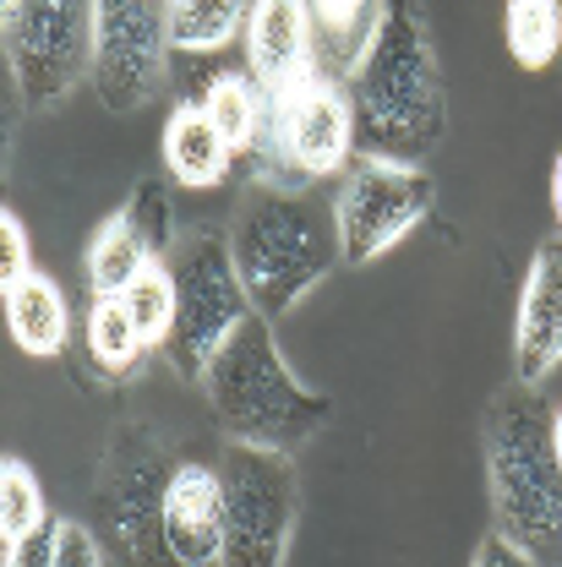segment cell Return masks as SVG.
Segmentation results:
<instances>
[{"instance_id": "83f0119b", "label": "cell", "mask_w": 562, "mask_h": 567, "mask_svg": "<svg viewBox=\"0 0 562 567\" xmlns=\"http://www.w3.org/2000/svg\"><path fill=\"white\" fill-rule=\"evenodd\" d=\"M6 567H55V524L17 540V546H6Z\"/></svg>"}, {"instance_id": "4316f807", "label": "cell", "mask_w": 562, "mask_h": 567, "mask_svg": "<svg viewBox=\"0 0 562 567\" xmlns=\"http://www.w3.org/2000/svg\"><path fill=\"white\" fill-rule=\"evenodd\" d=\"M470 567H541L513 535H502V529H492L487 540H481V551H476V563Z\"/></svg>"}, {"instance_id": "7402d4cb", "label": "cell", "mask_w": 562, "mask_h": 567, "mask_svg": "<svg viewBox=\"0 0 562 567\" xmlns=\"http://www.w3.org/2000/svg\"><path fill=\"white\" fill-rule=\"evenodd\" d=\"M121 306H126V317L137 322L147 350H164L170 333H175V274H170V262H153V268L121 295Z\"/></svg>"}, {"instance_id": "ba28073f", "label": "cell", "mask_w": 562, "mask_h": 567, "mask_svg": "<svg viewBox=\"0 0 562 567\" xmlns=\"http://www.w3.org/2000/svg\"><path fill=\"white\" fill-rule=\"evenodd\" d=\"M6 66L22 104H61L93 76L99 55V0H0Z\"/></svg>"}, {"instance_id": "ac0fdd59", "label": "cell", "mask_w": 562, "mask_h": 567, "mask_svg": "<svg viewBox=\"0 0 562 567\" xmlns=\"http://www.w3.org/2000/svg\"><path fill=\"white\" fill-rule=\"evenodd\" d=\"M82 350L88 365L104 377V382H126L147 354V339L137 333V322L126 317L121 300L110 295H88V311H82Z\"/></svg>"}, {"instance_id": "2e32d148", "label": "cell", "mask_w": 562, "mask_h": 567, "mask_svg": "<svg viewBox=\"0 0 562 567\" xmlns=\"http://www.w3.org/2000/svg\"><path fill=\"white\" fill-rule=\"evenodd\" d=\"M6 333L33 360H50L71 344V300L50 274H28L6 289Z\"/></svg>"}, {"instance_id": "d4e9b609", "label": "cell", "mask_w": 562, "mask_h": 567, "mask_svg": "<svg viewBox=\"0 0 562 567\" xmlns=\"http://www.w3.org/2000/svg\"><path fill=\"white\" fill-rule=\"evenodd\" d=\"M55 567H104V540L88 524L61 518L55 524Z\"/></svg>"}, {"instance_id": "277c9868", "label": "cell", "mask_w": 562, "mask_h": 567, "mask_svg": "<svg viewBox=\"0 0 562 567\" xmlns=\"http://www.w3.org/2000/svg\"><path fill=\"white\" fill-rule=\"evenodd\" d=\"M203 393H208V410L224 442L274 447V453L306 447L334 415V404L289 371L268 317H252L213 354V365L203 371Z\"/></svg>"}, {"instance_id": "30bf717a", "label": "cell", "mask_w": 562, "mask_h": 567, "mask_svg": "<svg viewBox=\"0 0 562 567\" xmlns=\"http://www.w3.org/2000/svg\"><path fill=\"white\" fill-rule=\"evenodd\" d=\"M431 203H437V186L421 164L355 158V169L345 175V186L334 197L345 268H366V262L388 257L399 240H410V229L426 224Z\"/></svg>"}, {"instance_id": "9c48e42d", "label": "cell", "mask_w": 562, "mask_h": 567, "mask_svg": "<svg viewBox=\"0 0 562 567\" xmlns=\"http://www.w3.org/2000/svg\"><path fill=\"white\" fill-rule=\"evenodd\" d=\"M218 481H224V567H284L300 518V481L289 453L224 442Z\"/></svg>"}, {"instance_id": "4fadbf2b", "label": "cell", "mask_w": 562, "mask_h": 567, "mask_svg": "<svg viewBox=\"0 0 562 567\" xmlns=\"http://www.w3.org/2000/svg\"><path fill=\"white\" fill-rule=\"evenodd\" d=\"M562 365V235L530 257L519 322H513V377L541 388Z\"/></svg>"}, {"instance_id": "cb8c5ba5", "label": "cell", "mask_w": 562, "mask_h": 567, "mask_svg": "<svg viewBox=\"0 0 562 567\" xmlns=\"http://www.w3.org/2000/svg\"><path fill=\"white\" fill-rule=\"evenodd\" d=\"M121 213H126V224H132L142 240H147V251H153L159 262L175 251V240H181V235H175V203H170V186H164L159 175L137 181Z\"/></svg>"}, {"instance_id": "5b68a950", "label": "cell", "mask_w": 562, "mask_h": 567, "mask_svg": "<svg viewBox=\"0 0 562 567\" xmlns=\"http://www.w3.org/2000/svg\"><path fill=\"white\" fill-rule=\"evenodd\" d=\"M487 481L497 529L535 563L562 557V464L552 447V404L541 388H502L487 415Z\"/></svg>"}, {"instance_id": "52a82bcc", "label": "cell", "mask_w": 562, "mask_h": 567, "mask_svg": "<svg viewBox=\"0 0 562 567\" xmlns=\"http://www.w3.org/2000/svg\"><path fill=\"white\" fill-rule=\"evenodd\" d=\"M360 158L355 147V104L339 76H311L306 87L274 99L268 132L252 153L257 181L311 192L323 181H345Z\"/></svg>"}, {"instance_id": "8992f818", "label": "cell", "mask_w": 562, "mask_h": 567, "mask_svg": "<svg viewBox=\"0 0 562 567\" xmlns=\"http://www.w3.org/2000/svg\"><path fill=\"white\" fill-rule=\"evenodd\" d=\"M175 274V333L164 344L170 371H181L186 382H203L213 354L224 350L257 311L252 295L241 284L235 251H229V229H192L175 240V251L164 257Z\"/></svg>"}, {"instance_id": "f546056e", "label": "cell", "mask_w": 562, "mask_h": 567, "mask_svg": "<svg viewBox=\"0 0 562 567\" xmlns=\"http://www.w3.org/2000/svg\"><path fill=\"white\" fill-rule=\"evenodd\" d=\"M552 447H558V464H562V404H552Z\"/></svg>"}, {"instance_id": "7a4b0ae2", "label": "cell", "mask_w": 562, "mask_h": 567, "mask_svg": "<svg viewBox=\"0 0 562 567\" xmlns=\"http://www.w3.org/2000/svg\"><path fill=\"white\" fill-rule=\"evenodd\" d=\"M360 158L421 164L448 132V87L437 66L426 0H388L382 33L350 82Z\"/></svg>"}, {"instance_id": "f1b7e54d", "label": "cell", "mask_w": 562, "mask_h": 567, "mask_svg": "<svg viewBox=\"0 0 562 567\" xmlns=\"http://www.w3.org/2000/svg\"><path fill=\"white\" fill-rule=\"evenodd\" d=\"M552 208H558V229H562V153H558V164H552Z\"/></svg>"}, {"instance_id": "5bb4252c", "label": "cell", "mask_w": 562, "mask_h": 567, "mask_svg": "<svg viewBox=\"0 0 562 567\" xmlns=\"http://www.w3.org/2000/svg\"><path fill=\"white\" fill-rule=\"evenodd\" d=\"M159 147H164L170 181L186 186V192H213V186H224L235 175V147L218 137V126L208 121V110L197 99H186L181 110H170Z\"/></svg>"}, {"instance_id": "6da1fadb", "label": "cell", "mask_w": 562, "mask_h": 567, "mask_svg": "<svg viewBox=\"0 0 562 567\" xmlns=\"http://www.w3.org/2000/svg\"><path fill=\"white\" fill-rule=\"evenodd\" d=\"M104 540L121 567H224V481L208 458H175L126 425L99 475Z\"/></svg>"}, {"instance_id": "44dd1931", "label": "cell", "mask_w": 562, "mask_h": 567, "mask_svg": "<svg viewBox=\"0 0 562 567\" xmlns=\"http://www.w3.org/2000/svg\"><path fill=\"white\" fill-rule=\"evenodd\" d=\"M502 39H508V55L524 71L552 66L562 55V0H508Z\"/></svg>"}, {"instance_id": "9a60e30c", "label": "cell", "mask_w": 562, "mask_h": 567, "mask_svg": "<svg viewBox=\"0 0 562 567\" xmlns=\"http://www.w3.org/2000/svg\"><path fill=\"white\" fill-rule=\"evenodd\" d=\"M311 11V44H317V71L350 82L360 61L371 55L382 33L388 0H306Z\"/></svg>"}, {"instance_id": "7c38bea8", "label": "cell", "mask_w": 562, "mask_h": 567, "mask_svg": "<svg viewBox=\"0 0 562 567\" xmlns=\"http://www.w3.org/2000/svg\"><path fill=\"white\" fill-rule=\"evenodd\" d=\"M241 44H246V71L257 76V87L268 99H284V93L306 87L311 76H323L306 0H252Z\"/></svg>"}, {"instance_id": "e0dca14e", "label": "cell", "mask_w": 562, "mask_h": 567, "mask_svg": "<svg viewBox=\"0 0 562 567\" xmlns=\"http://www.w3.org/2000/svg\"><path fill=\"white\" fill-rule=\"evenodd\" d=\"M197 104L208 110V121L218 126V137L235 147V158H252V153H257V142L268 132L274 99L257 87L252 71H213Z\"/></svg>"}, {"instance_id": "603a6c76", "label": "cell", "mask_w": 562, "mask_h": 567, "mask_svg": "<svg viewBox=\"0 0 562 567\" xmlns=\"http://www.w3.org/2000/svg\"><path fill=\"white\" fill-rule=\"evenodd\" d=\"M39 529H50L39 475H33L22 458H6V464H0V540L17 546V540H28V535H39Z\"/></svg>"}, {"instance_id": "d6986e66", "label": "cell", "mask_w": 562, "mask_h": 567, "mask_svg": "<svg viewBox=\"0 0 562 567\" xmlns=\"http://www.w3.org/2000/svg\"><path fill=\"white\" fill-rule=\"evenodd\" d=\"M153 262H159V257L147 251V240L126 224V213H115V218H110V224H99V229H93V240H88V257H82L88 295H110V300H121V295H126V289L153 268Z\"/></svg>"}, {"instance_id": "ffe728a7", "label": "cell", "mask_w": 562, "mask_h": 567, "mask_svg": "<svg viewBox=\"0 0 562 567\" xmlns=\"http://www.w3.org/2000/svg\"><path fill=\"white\" fill-rule=\"evenodd\" d=\"M252 0H170V50L218 55L246 33Z\"/></svg>"}, {"instance_id": "8fae6325", "label": "cell", "mask_w": 562, "mask_h": 567, "mask_svg": "<svg viewBox=\"0 0 562 567\" xmlns=\"http://www.w3.org/2000/svg\"><path fill=\"white\" fill-rule=\"evenodd\" d=\"M170 82V0H99L93 87L104 110H147Z\"/></svg>"}, {"instance_id": "3957f363", "label": "cell", "mask_w": 562, "mask_h": 567, "mask_svg": "<svg viewBox=\"0 0 562 567\" xmlns=\"http://www.w3.org/2000/svg\"><path fill=\"white\" fill-rule=\"evenodd\" d=\"M229 251H235L241 284L252 295V311L268 322L295 311L345 262L334 203H323L317 192L268 186V181H257L241 197L235 224H229Z\"/></svg>"}, {"instance_id": "484cf974", "label": "cell", "mask_w": 562, "mask_h": 567, "mask_svg": "<svg viewBox=\"0 0 562 567\" xmlns=\"http://www.w3.org/2000/svg\"><path fill=\"white\" fill-rule=\"evenodd\" d=\"M28 274H39L33 268V257H28V229H22V218L6 208L0 213V284L11 289V284H22Z\"/></svg>"}]
</instances>
